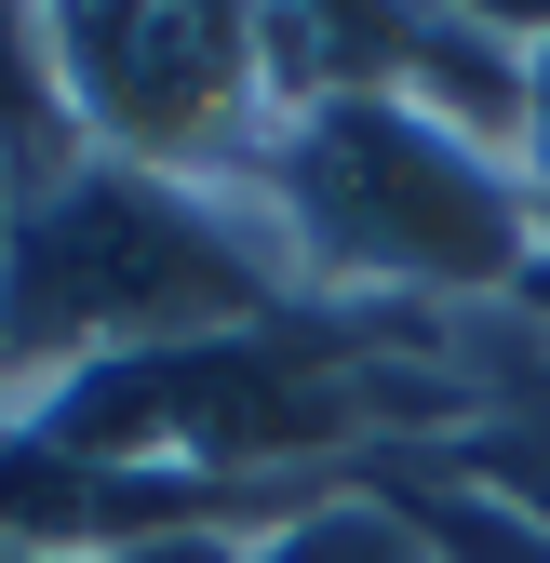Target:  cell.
I'll list each match as a JSON object with an SVG mask.
<instances>
[{"instance_id": "1", "label": "cell", "mask_w": 550, "mask_h": 563, "mask_svg": "<svg viewBox=\"0 0 550 563\" xmlns=\"http://www.w3.org/2000/svg\"><path fill=\"white\" fill-rule=\"evenodd\" d=\"M283 309H309V282H296L255 188L67 162V175L14 188V229H0V430L41 416L67 376L201 349V335H255Z\"/></svg>"}, {"instance_id": "5", "label": "cell", "mask_w": 550, "mask_h": 563, "mask_svg": "<svg viewBox=\"0 0 550 563\" xmlns=\"http://www.w3.org/2000/svg\"><path fill=\"white\" fill-rule=\"evenodd\" d=\"M524 54H537V81H524V216H537V268H550V14H524Z\"/></svg>"}, {"instance_id": "3", "label": "cell", "mask_w": 550, "mask_h": 563, "mask_svg": "<svg viewBox=\"0 0 550 563\" xmlns=\"http://www.w3.org/2000/svg\"><path fill=\"white\" fill-rule=\"evenodd\" d=\"M41 67L81 162H134L175 188H255L283 95H268V27L229 0H81L41 14Z\"/></svg>"}, {"instance_id": "6", "label": "cell", "mask_w": 550, "mask_h": 563, "mask_svg": "<svg viewBox=\"0 0 550 563\" xmlns=\"http://www.w3.org/2000/svg\"><path fill=\"white\" fill-rule=\"evenodd\" d=\"M0 229H14V175H0Z\"/></svg>"}, {"instance_id": "2", "label": "cell", "mask_w": 550, "mask_h": 563, "mask_svg": "<svg viewBox=\"0 0 550 563\" xmlns=\"http://www.w3.org/2000/svg\"><path fill=\"white\" fill-rule=\"evenodd\" d=\"M268 229L322 309H510L537 282V216L497 148L417 95H322L268 134Z\"/></svg>"}, {"instance_id": "4", "label": "cell", "mask_w": 550, "mask_h": 563, "mask_svg": "<svg viewBox=\"0 0 550 563\" xmlns=\"http://www.w3.org/2000/svg\"><path fill=\"white\" fill-rule=\"evenodd\" d=\"M242 563H457V550L403 510L389 483H322V497H296L283 523H255Z\"/></svg>"}]
</instances>
